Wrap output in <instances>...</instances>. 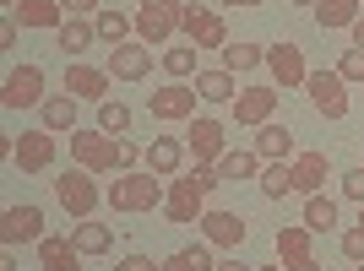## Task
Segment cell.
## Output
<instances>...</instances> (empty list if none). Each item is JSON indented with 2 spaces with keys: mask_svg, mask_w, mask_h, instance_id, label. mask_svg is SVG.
Returning <instances> with one entry per match:
<instances>
[{
  "mask_svg": "<svg viewBox=\"0 0 364 271\" xmlns=\"http://www.w3.org/2000/svg\"><path fill=\"white\" fill-rule=\"evenodd\" d=\"M218 184H223V174L207 163L185 168V174H174L168 179V196H164V211L168 223H201V211H207V196H213Z\"/></svg>",
  "mask_w": 364,
  "mask_h": 271,
  "instance_id": "obj_1",
  "label": "cell"
},
{
  "mask_svg": "<svg viewBox=\"0 0 364 271\" xmlns=\"http://www.w3.org/2000/svg\"><path fill=\"white\" fill-rule=\"evenodd\" d=\"M164 196H168V184L152 168H131V174L109 179V206L114 211H152V206H164Z\"/></svg>",
  "mask_w": 364,
  "mask_h": 271,
  "instance_id": "obj_2",
  "label": "cell"
},
{
  "mask_svg": "<svg viewBox=\"0 0 364 271\" xmlns=\"http://www.w3.org/2000/svg\"><path fill=\"white\" fill-rule=\"evenodd\" d=\"M71 163L87 168V174H120V136L98 131V125H82V131H71Z\"/></svg>",
  "mask_w": 364,
  "mask_h": 271,
  "instance_id": "obj_3",
  "label": "cell"
},
{
  "mask_svg": "<svg viewBox=\"0 0 364 271\" xmlns=\"http://www.w3.org/2000/svg\"><path fill=\"white\" fill-rule=\"evenodd\" d=\"M55 201L65 206V217H76V223H87L92 211L104 206V190H98V179H92L87 168H65L60 179H55Z\"/></svg>",
  "mask_w": 364,
  "mask_h": 271,
  "instance_id": "obj_4",
  "label": "cell"
},
{
  "mask_svg": "<svg viewBox=\"0 0 364 271\" xmlns=\"http://www.w3.org/2000/svg\"><path fill=\"white\" fill-rule=\"evenodd\" d=\"M49 76H44V65H16V71H6V87H0V104L11 109V114H22V109H38L49 98Z\"/></svg>",
  "mask_w": 364,
  "mask_h": 271,
  "instance_id": "obj_5",
  "label": "cell"
},
{
  "mask_svg": "<svg viewBox=\"0 0 364 271\" xmlns=\"http://www.w3.org/2000/svg\"><path fill=\"white\" fill-rule=\"evenodd\" d=\"M180 33H185V44H196V49H218V55L228 49V22H223V11H213V6H185Z\"/></svg>",
  "mask_w": 364,
  "mask_h": 271,
  "instance_id": "obj_6",
  "label": "cell"
},
{
  "mask_svg": "<svg viewBox=\"0 0 364 271\" xmlns=\"http://www.w3.org/2000/svg\"><path fill=\"white\" fill-rule=\"evenodd\" d=\"M180 11H185V0H141L136 6V38L141 44L174 38V33H180Z\"/></svg>",
  "mask_w": 364,
  "mask_h": 271,
  "instance_id": "obj_7",
  "label": "cell"
},
{
  "mask_svg": "<svg viewBox=\"0 0 364 271\" xmlns=\"http://www.w3.org/2000/svg\"><path fill=\"white\" fill-rule=\"evenodd\" d=\"M304 92H310V109L321 120H348V82L337 71H310Z\"/></svg>",
  "mask_w": 364,
  "mask_h": 271,
  "instance_id": "obj_8",
  "label": "cell"
},
{
  "mask_svg": "<svg viewBox=\"0 0 364 271\" xmlns=\"http://www.w3.org/2000/svg\"><path fill=\"white\" fill-rule=\"evenodd\" d=\"M196 104H201V92L191 87V82H168V87H158L147 98V114L174 125V120H196Z\"/></svg>",
  "mask_w": 364,
  "mask_h": 271,
  "instance_id": "obj_9",
  "label": "cell"
},
{
  "mask_svg": "<svg viewBox=\"0 0 364 271\" xmlns=\"http://www.w3.org/2000/svg\"><path fill=\"white\" fill-rule=\"evenodd\" d=\"M267 71H272V87H277V92H294V87H304V82H310L304 49H299V44H289V38L267 49Z\"/></svg>",
  "mask_w": 364,
  "mask_h": 271,
  "instance_id": "obj_10",
  "label": "cell"
},
{
  "mask_svg": "<svg viewBox=\"0 0 364 271\" xmlns=\"http://www.w3.org/2000/svg\"><path fill=\"white\" fill-rule=\"evenodd\" d=\"M11 163L22 168V174H49V168H55V131H44V125H38V131H22Z\"/></svg>",
  "mask_w": 364,
  "mask_h": 271,
  "instance_id": "obj_11",
  "label": "cell"
},
{
  "mask_svg": "<svg viewBox=\"0 0 364 271\" xmlns=\"http://www.w3.org/2000/svg\"><path fill=\"white\" fill-rule=\"evenodd\" d=\"M196 228H201V239H207V244H218V250H240V244H245V233H250L240 211H223V206H207Z\"/></svg>",
  "mask_w": 364,
  "mask_h": 271,
  "instance_id": "obj_12",
  "label": "cell"
},
{
  "mask_svg": "<svg viewBox=\"0 0 364 271\" xmlns=\"http://www.w3.org/2000/svg\"><path fill=\"white\" fill-rule=\"evenodd\" d=\"M277 98H283V92L261 82V87H245L240 98L228 104V114H234V125H256V131H261V125L277 114Z\"/></svg>",
  "mask_w": 364,
  "mask_h": 271,
  "instance_id": "obj_13",
  "label": "cell"
},
{
  "mask_svg": "<svg viewBox=\"0 0 364 271\" xmlns=\"http://www.w3.org/2000/svg\"><path fill=\"white\" fill-rule=\"evenodd\" d=\"M185 152L196 157V163L218 168V157H223V120H213V114H201V120H191V131H185Z\"/></svg>",
  "mask_w": 364,
  "mask_h": 271,
  "instance_id": "obj_14",
  "label": "cell"
},
{
  "mask_svg": "<svg viewBox=\"0 0 364 271\" xmlns=\"http://www.w3.org/2000/svg\"><path fill=\"white\" fill-rule=\"evenodd\" d=\"M0 239H6V250L11 244H38L44 239V211L33 206H6V217H0Z\"/></svg>",
  "mask_w": 364,
  "mask_h": 271,
  "instance_id": "obj_15",
  "label": "cell"
},
{
  "mask_svg": "<svg viewBox=\"0 0 364 271\" xmlns=\"http://www.w3.org/2000/svg\"><path fill=\"white\" fill-rule=\"evenodd\" d=\"M147 71H152V44L125 38V44L109 49V76H120V82H141Z\"/></svg>",
  "mask_w": 364,
  "mask_h": 271,
  "instance_id": "obj_16",
  "label": "cell"
},
{
  "mask_svg": "<svg viewBox=\"0 0 364 271\" xmlns=\"http://www.w3.org/2000/svg\"><path fill=\"white\" fill-rule=\"evenodd\" d=\"M65 92L82 98V104H104L109 98V71H98V65H87V60H71L65 65Z\"/></svg>",
  "mask_w": 364,
  "mask_h": 271,
  "instance_id": "obj_17",
  "label": "cell"
},
{
  "mask_svg": "<svg viewBox=\"0 0 364 271\" xmlns=\"http://www.w3.org/2000/svg\"><path fill=\"white\" fill-rule=\"evenodd\" d=\"M256 157H261V163H294V157H299L294 131H289V125H277V120H267L256 131Z\"/></svg>",
  "mask_w": 364,
  "mask_h": 271,
  "instance_id": "obj_18",
  "label": "cell"
},
{
  "mask_svg": "<svg viewBox=\"0 0 364 271\" xmlns=\"http://www.w3.org/2000/svg\"><path fill=\"white\" fill-rule=\"evenodd\" d=\"M289 168H294V196H321V184L332 179V157L326 152H299Z\"/></svg>",
  "mask_w": 364,
  "mask_h": 271,
  "instance_id": "obj_19",
  "label": "cell"
},
{
  "mask_svg": "<svg viewBox=\"0 0 364 271\" xmlns=\"http://www.w3.org/2000/svg\"><path fill=\"white\" fill-rule=\"evenodd\" d=\"M185 157H191V152H185V141H180V136H152L147 163H141V168H152L158 179H174V174L185 168Z\"/></svg>",
  "mask_w": 364,
  "mask_h": 271,
  "instance_id": "obj_20",
  "label": "cell"
},
{
  "mask_svg": "<svg viewBox=\"0 0 364 271\" xmlns=\"http://www.w3.org/2000/svg\"><path fill=\"white\" fill-rule=\"evenodd\" d=\"M310 239H316V233H310L304 223H283V228L272 233L277 260H283V266H299V260H310Z\"/></svg>",
  "mask_w": 364,
  "mask_h": 271,
  "instance_id": "obj_21",
  "label": "cell"
},
{
  "mask_svg": "<svg viewBox=\"0 0 364 271\" xmlns=\"http://www.w3.org/2000/svg\"><path fill=\"white\" fill-rule=\"evenodd\" d=\"M76 104H82V98H71V92H55V98H44V104H38V120H44V131H55V136H71V131H82V125H76Z\"/></svg>",
  "mask_w": 364,
  "mask_h": 271,
  "instance_id": "obj_22",
  "label": "cell"
},
{
  "mask_svg": "<svg viewBox=\"0 0 364 271\" xmlns=\"http://www.w3.org/2000/svg\"><path fill=\"white\" fill-rule=\"evenodd\" d=\"M11 16L22 22V28H55V33H60L65 6H60V0H16V6H11Z\"/></svg>",
  "mask_w": 364,
  "mask_h": 271,
  "instance_id": "obj_23",
  "label": "cell"
},
{
  "mask_svg": "<svg viewBox=\"0 0 364 271\" xmlns=\"http://www.w3.org/2000/svg\"><path fill=\"white\" fill-rule=\"evenodd\" d=\"M38 266L44 271H82V250H76L71 239L44 233V239H38Z\"/></svg>",
  "mask_w": 364,
  "mask_h": 271,
  "instance_id": "obj_24",
  "label": "cell"
},
{
  "mask_svg": "<svg viewBox=\"0 0 364 271\" xmlns=\"http://www.w3.org/2000/svg\"><path fill=\"white\" fill-rule=\"evenodd\" d=\"M359 6H364V0H321V6H316V28L321 33H337V28H353V22H359Z\"/></svg>",
  "mask_w": 364,
  "mask_h": 271,
  "instance_id": "obj_25",
  "label": "cell"
},
{
  "mask_svg": "<svg viewBox=\"0 0 364 271\" xmlns=\"http://www.w3.org/2000/svg\"><path fill=\"white\" fill-rule=\"evenodd\" d=\"M191 87L201 92V104H234V98H240V92H234V71H223V65H218V71H196Z\"/></svg>",
  "mask_w": 364,
  "mask_h": 271,
  "instance_id": "obj_26",
  "label": "cell"
},
{
  "mask_svg": "<svg viewBox=\"0 0 364 271\" xmlns=\"http://www.w3.org/2000/svg\"><path fill=\"white\" fill-rule=\"evenodd\" d=\"M55 38H60V49H65V55H71V60H82V55H87V49H92V38H98V28H92L87 16H65Z\"/></svg>",
  "mask_w": 364,
  "mask_h": 271,
  "instance_id": "obj_27",
  "label": "cell"
},
{
  "mask_svg": "<svg viewBox=\"0 0 364 271\" xmlns=\"http://www.w3.org/2000/svg\"><path fill=\"white\" fill-rule=\"evenodd\" d=\"M92 28H98V38L114 49V44H125V38L136 33V16H125V11H114V6H104V11L92 16Z\"/></svg>",
  "mask_w": 364,
  "mask_h": 271,
  "instance_id": "obj_28",
  "label": "cell"
},
{
  "mask_svg": "<svg viewBox=\"0 0 364 271\" xmlns=\"http://www.w3.org/2000/svg\"><path fill=\"white\" fill-rule=\"evenodd\" d=\"M71 244L82 250V255H109V244H114V228L109 223H76V233H71Z\"/></svg>",
  "mask_w": 364,
  "mask_h": 271,
  "instance_id": "obj_29",
  "label": "cell"
},
{
  "mask_svg": "<svg viewBox=\"0 0 364 271\" xmlns=\"http://www.w3.org/2000/svg\"><path fill=\"white\" fill-rule=\"evenodd\" d=\"M261 157H256V147L250 152H223V157H218V174H223V179H261Z\"/></svg>",
  "mask_w": 364,
  "mask_h": 271,
  "instance_id": "obj_30",
  "label": "cell"
},
{
  "mask_svg": "<svg viewBox=\"0 0 364 271\" xmlns=\"http://www.w3.org/2000/svg\"><path fill=\"white\" fill-rule=\"evenodd\" d=\"M304 228H310V233H332L337 228V201L332 196H304Z\"/></svg>",
  "mask_w": 364,
  "mask_h": 271,
  "instance_id": "obj_31",
  "label": "cell"
},
{
  "mask_svg": "<svg viewBox=\"0 0 364 271\" xmlns=\"http://www.w3.org/2000/svg\"><path fill=\"white\" fill-rule=\"evenodd\" d=\"M213 250L207 244H185V250H174V255L164 260V271H213Z\"/></svg>",
  "mask_w": 364,
  "mask_h": 271,
  "instance_id": "obj_32",
  "label": "cell"
},
{
  "mask_svg": "<svg viewBox=\"0 0 364 271\" xmlns=\"http://www.w3.org/2000/svg\"><path fill=\"white\" fill-rule=\"evenodd\" d=\"M261 196H267V201L294 196V168L289 163H267V168H261Z\"/></svg>",
  "mask_w": 364,
  "mask_h": 271,
  "instance_id": "obj_33",
  "label": "cell"
},
{
  "mask_svg": "<svg viewBox=\"0 0 364 271\" xmlns=\"http://www.w3.org/2000/svg\"><path fill=\"white\" fill-rule=\"evenodd\" d=\"M196 55H201L196 44H180V49H164V55H158V60H164L168 82H185V76H196Z\"/></svg>",
  "mask_w": 364,
  "mask_h": 271,
  "instance_id": "obj_34",
  "label": "cell"
},
{
  "mask_svg": "<svg viewBox=\"0 0 364 271\" xmlns=\"http://www.w3.org/2000/svg\"><path fill=\"white\" fill-rule=\"evenodd\" d=\"M256 65H267V49L261 44H228L223 49V71L240 76V71H256Z\"/></svg>",
  "mask_w": 364,
  "mask_h": 271,
  "instance_id": "obj_35",
  "label": "cell"
},
{
  "mask_svg": "<svg viewBox=\"0 0 364 271\" xmlns=\"http://www.w3.org/2000/svg\"><path fill=\"white\" fill-rule=\"evenodd\" d=\"M98 131L125 136V131H131V109H125L120 98H104V104H98Z\"/></svg>",
  "mask_w": 364,
  "mask_h": 271,
  "instance_id": "obj_36",
  "label": "cell"
},
{
  "mask_svg": "<svg viewBox=\"0 0 364 271\" xmlns=\"http://www.w3.org/2000/svg\"><path fill=\"white\" fill-rule=\"evenodd\" d=\"M337 76H343V82H364V49H343Z\"/></svg>",
  "mask_w": 364,
  "mask_h": 271,
  "instance_id": "obj_37",
  "label": "cell"
},
{
  "mask_svg": "<svg viewBox=\"0 0 364 271\" xmlns=\"http://www.w3.org/2000/svg\"><path fill=\"white\" fill-rule=\"evenodd\" d=\"M337 244H343V255H348L353 266H359V260H364V228H348V233H343V239H337Z\"/></svg>",
  "mask_w": 364,
  "mask_h": 271,
  "instance_id": "obj_38",
  "label": "cell"
},
{
  "mask_svg": "<svg viewBox=\"0 0 364 271\" xmlns=\"http://www.w3.org/2000/svg\"><path fill=\"white\" fill-rule=\"evenodd\" d=\"M343 196H348V201H359V206H364V163L343 174Z\"/></svg>",
  "mask_w": 364,
  "mask_h": 271,
  "instance_id": "obj_39",
  "label": "cell"
},
{
  "mask_svg": "<svg viewBox=\"0 0 364 271\" xmlns=\"http://www.w3.org/2000/svg\"><path fill=\"white\" fill-rule=\"evenodd\" d=\"M114 271H164V266H152V260L141 255V250H131V255H125V260H120Z\"/></svg>",
  "mask_w": 364,
  "mask_h": 271,
  "instance_id": "obj_40",
  "label": "cell"
},
{
  "mask_svg": "<svg viewBox=\"0 0 364 271\" xmlns=\"http://www.w3.org/2000/svg\"><path fill=\"white\" fill-rule=\"evenodd\" d=\"M16 28H22V22H16L11 11L0 16V49H16Z\"/></svg>",
  "mask_w": 364,
  "mask_h": 271,
  "instance_id": "obj_41",
  "label": "cell"
},
{
  "mask_svg": "<svg viewBox=\"0 0 364 271\" xmlns=\"http://www.w3.org/2000/svg\"><path fill=\"white\" fill-rule=\"evenodd\" d=\"M60 6H65V16H98L104 11L98 0H60Z\"/></svg>",
  "mask_w": 364,
  "mask_h": 271,
  "instance_id": "obj_42",
  "label": "cell"
},
{
  "mask_svg": "<svg viewBox=\"0 0 364 271\" xmlns=\"http://www.w3.org/2000/svg\"><path fill=\"white\" fill-rule=\"evenodd\" d=\"M213 271H256V266H245V260H218Z\"/></svg>",
  "mask_w": 364,
  "mask_h": 271,
  "instance_id": "obj_43",
  "label": "cell"
},
{
  "mask_svg": "<svg viewBox=\"0 0 364 271\" xmlns=\"http://www.w3.org/2000/svg\"><path fill=\"white\" fill-rule=\"evenodd\" d=\"M348 33H353V49H364V16H359V22H353Z\"/></svg>",
  "mask_w": 364,
  "mask_h": 271,
  "instance_id": "obj_44",
  "label": "cell"
},
{
  "mask_svg": "<svg viewBox=\"0 0 364 271\" xmlns=\"http://www.w3.org/2000/svg\"><path fill=\"white\" fill-rule=\"evenodd\" d=\"M218 6H240V11H250V6H267V0H218Z\"/></svg>",
  "mask_w": 364,
  "mask_h": 271,
  "instance_id": "obj_45",
  "label": "cell"
},
{
  "mask_svg": "<svg viewBox=\"0 0 364 271\" xmlns=\"http://www.w3.org/2000/svg\"><path fill=\"white\" fill-rule=\"evenodd\" d=\"M283 271H321V260L310 255V260H299V266H283Z\"/></svg>",
  "mask_w": 364,
  "mask_h": 271,
  "instance_id": "obj_46",
  "label": "cell"
},
{
  "mask_svg": "<svg viewBox=\"0 0 364 271\" xmlns=\"http://www.w3.org/2000/svg\"><path fill=\"white\" fill-rule=\"evenodd\" d=\"M0 271H16V260H11V250H6V255H0Z\"/></svg>",
  "mask_w": 364,
  "mask_h": 271,
  "instance_id": "obj_47",
  "label": "cell"
},
{
  "mask_svg": "<svg viewBox=\"0 0 364 271\" xmlns=\"http://www.w3.org/2000/svg\"><path fill=\"white\" fill-rule=\"evenodd\" d=\"M256 271H283V260H277V266H256Z\"/></svg>",
  "mask_w": 364,
  "mask_h": 271,
  "instance_id": "obj_48",
  "label": "cell"
},
{
  "mask_svg": "<svg viewBox=\"0 0 364 271\" xmlns=\"http://www.w3.org/2000/svg\"><path fill=\"white\" fill-rule=\"evenodd\" d=\"M294 6H321V0H294Z\"/></svg>",
  "mask_w": 364,
  "mask_h": 271,
  "instance_id": "obj_49",
  "label": "cell"
},
{
  "mask_svg": "<svg viewBox=\"0 0 364 271\" xmlns=\"http://www.w3.org/2000/svg\"><path fill=\"white\" fill-rule=\"evenodd\" d=\"M0 6H6V11H11V6H16V0H0Z\"/></svg>",
  "mask_w": 364,
  "mask_h": 271,
  "instance_id": "obj_50",
  "label": "cell"
},
{
  "mask_svg": "<svg viewBox=\"0 0 364 271\" xmlns=\"http://www.w3.org/2000/svg\"><path fill=\"white\" fill-rule=\"evenodd\" d=\"M359 228H364V206H359Z\"/></svg>",
  "mask_w": 364,
  "mask_h": 271,
  "instance_id": "obj_51",
  "label": "cell"
},
{
  "mask_svg": "<svg viewBox=\"0 0 364 271\" xmlns=\"http://www.w3.org/2000/svg\"><path fill=\"white\" fill-rule=\"evenodd\" d=\"M353 271H364V260H359V266H353Z\"/></svg>",
  "mask_w": 364,
  "mask_h": 271,
  "instance_id": "obj_52",
  "label": "cell"
}]
</instances>
